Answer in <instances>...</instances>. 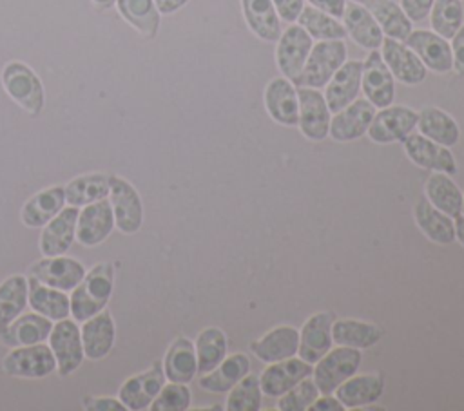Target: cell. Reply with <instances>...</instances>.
<instances>
[{"label":"cell","mask_w":464,"mask_h":411,"mask_svg":"<svg viewBox=\"0 0 464 411\" xmlns=\"http://www.w3.org/2000/svg\"><path fill=\"white\" fill-rule=\"evenodd\" d=\"M114 288V270L109 263L94 264L85 277L72 288L71 315L76 322H83L107 308Z\"/></svg>","instance_id":"cell-1"},{"label":"cell","mask_w":464,"mask_h":411,"mask_svg":"<svg viewBox=\"0 0 464 411\" xmlns=\"http://www.w3.org/2000/svg\"><path fill=\"white\" fill-rule=\"evenodd\" d=\"M0 81L7 96L29 116L42 114L45 105V91L38 74L24 62H7L2 69Z\"/></svg>","instance_id":"cell-2"},{"label":"cell","mask_w":464,"mask_h":411,"mask_svg":"<svg viewBox=\"0 0 464 411\" xmlns=\"http://www.w3.org/2000/svg\"><path fill=\"white\" fill-rule=\"evenodd\" d=\"M344 40H319L312 45L310 54L301 72L292 80L295 87L323 89L335 74V71L346 62Z\"/></svg>","instance_id":"cell-3"},{"label":"cell","mask_w":464,"mask_h":411,"mask_svg":"<svg viewBox=\"0 0 464 411\" xmlns=\"http://www.w3.org/2000/svg\"><path fill=\"white\" fill-rule=\"evenodd\" d=\"M362 362V353L357 348L337 346L326 351L314 366L312 378L321 395H334V391L352 375L357 373Z\"/></svg>","instance_id":"cell-4"},{"label":"cell","mask_w":464,"mask_h":411,"mask_svg":"<svg viewBox=\"0 0 464 411\" xmlns=\"http://www.w3.org/2000/svg\"><path fill=\"white\" fill-rule=\"evenodd\" d=\"M2 371L16 378H44L56 371V358L49 344L16 346L2 358Z\"/></svg>","instance_id":"cell-5"},{"label":"cell","mask_w":464,"mask_h":411,"mask_svg":"<svg viewBox=\"0 0 464 411\" xmlns=\"http://www.w3.org/2000/svg\"><path fill=\"white\" fill-rule=\"evenodd\" d=\"M109 201L114 214V226L121 234H136L143 223V203L134 185L121 176H109Z\"/></svg>","instance_id":"cell-6"},{"label":"cell","mask_w":464,"mask_h":411,"mask_svg":"<svg viewBox=\"0 0 464 411\" xmlns=\"http://www.w3.org/2000/svg\"><path fill=\"white\" fill-rule=\"evenodd\" d=\"M49 348L56 358V369L62 377L76 371L85 358L78 322L69 317L56 320L49 333Z\"/></svg>","instance_id":"cell-7"},{"label":"cell","mask_w":464,"mask_h":411,"mask_svg":"<svg viewBox=\"0 0 464 411\" xmlns=\"http://www.w3.org/2000/svg\"><path fill=\"white\" fill-rule=\"evenodd\" d=\"M417 110L404 105H388L375 112L366 134L379 145L404 141V138L417 127Z\"/></svg>","instance_id":"cell-8"},{"label":"cell","mask_w":464,"mask_h":411,"mask_svg":"<svg viewBox=\"0 0 464 411\" xmlns=\"http://www.w3.org/2000/svg\"><path fill=\"white\" fill-rule=\"evenodd\" d=\"M299 100V130L310 141H323L330 130L332 112L324 94L319 89L297 87Z\"/></svg>","instance_id":"cell-9"},{"label":"cell","mask_w":464,"mask_h":411,"mask_svg":"<svg viewBox=\"0 0 464 411\" xmlns=\"http://www.w3.org/2000/svg\"><path fill=\"white\" fill-rule=\"evenodd\" d=\"M85 266L72 257H63V255H54V257H45L40 261H34L29 266V275L34 277L36 281L62 290V292H72L74 286L85 277Z\"/></svg>","instance_id":"cell-10"},{"label":"cell","mask_w":464,"mask_h":411,"mask_svg":"<svg viewBox=\"0 0 464 411\" xmlns=\"http://www.w3.org/2000/svg\"><path fill=\"white\" fill-rule=\"evenodd\" d=\"M388 65L384 63L381 53L377 49L370 51L366 60L362 62V76H361V91L366 100L377 107L392 105L395 98V81Z\"/></svg>","instance_id":"cell-11"},{"label":"cell","mask_w":464,"mask_h":411,"mask_svg":"<svg viewBox=\"0 0 464 411\" xmlns=\"http://www.w3.org/2000/svg\"><path fill=\"white\" fill-rule=\"evenodd\" d=\"M114 230V214L109 197L82 206L76 219V241L92 248L103 243Z\"/></svg>","instance_id":"cell-12"},{"label":"cell","mask_w":464,"mask_h":411,"mask_svg":"<svg viewBox=\"0 0 464 411\" xmlns=\"http://www.w3.org/2000/svg\"><path fill=\"white\" fill-rule=\"evenodd\" d=\"M404 152L410 161L424 170L444 172V174H457V163L450 150V147H442L420 132H411L404 138Z\"/></svg>","instance_id":"cell-13"},{"label":"cell","mask_w":464,"mask_h":411,"mask_svg":"<svg viewBox=\"0 0 464 411\" xmlns=\"http://www.w3.org/2000/svg\"><path fill=\"white\" fill-rule=\"evenodd\" d=\"M165 380L167 378L163 373V366L160 362H154L150 369L138 373L134 377H129L121 384L118 391V398L123 402L127 411L149 409L152 400L158 397V393L165 386Z\"/></svg>","instance_id":"cell-14"},{"label":"cell","mask_w":464,"mask_h":411,"mask_svg":"<svg viewBox=\"0 0 464 411\" xmlns=\"http://www.w3.org/2000/svg\"><path fill=\"white\" fill-rule=\"evenodd\" d=\"M312 45V36L299 24L288 25L281 33L276 47V63L285 78L294 80L301 72Z\"/></svg>","instance_id":"cell-15"},{"label":"cell","mask_w":464,"mask_h":411,"mask_svg":"<svg viewBox=\"0 0 464 411\" xmlns=\"http://www.w3.org/2000/svg\"><path fill=\"white\" fill-rule=\"evenodd\" d=\"M404 43L420 58L426 69L437 74H446L453 69L451 45L435 31L415 29L410 33Z\"/></svg>","instance_id":"cell-16"},{"label":"cell","mask_w":464,"mask_h":411,"mask_svg":"<svg viewBox=\"0 0 464 411\" xmlns=\"http://www.w3.org/2000/svg\"><path fill=\"white\" fill-rule=\"evenodd\" d=\"M381 56L393 78H397L401 83L419 85L428 74L426 65L404 42L386 36L381 45Z\"/></svg>","instance_id":"cell-17"},{"label":"cell","mask_w":464,"mask_h":411,"mask_svg":"<svg viewBox=\"0 0 464 411\" xmlns=\"http://www.w3.org/2000/svg\"><path fill=\"white\" fill-rule=\"evenodd\" d=\"M335 320L334 311H317L306 319L299 330V349L297 355L315 364L326 351L332 349V324Z\"/></svg>","instance_id":"cell-18"},{"label":"cell","mask_w":464,"mask_h":411,"mask_svg":"<svg viewBox=\"0 0 464 411\" xmlns=\"http://www.w3.org/2000/svg\"><path fill=\"white\" fill-rule=\"evenodd\" d=\"M312 364L303 360L301 357H290L285 360L270 362L263 373L259 375L261 391L268 397L279 398L283 393H286L290 387H294L297 382H301L306 377H312Z\"/></svg>","instance_id":"cell-19"},{"label":"cell","mask_w":464,"mask_h":411,"mask_svg":"<svg viewBox=\"0 0 464 411\" xmlns=\"http://www.w3.org/2000/svg\"><path fill=\"white\" fill-rule=\"evenodd\" d=\"M375 116V107L366 98H355L350 105L335 112L330 119L328 136L335 141H353L368 132Z\"/></svg>","instance_id":"cell-20"},{"label":"cell","mask_w":464,"mask_h":411,"mask_svg":"<svg viewBox=\"0 0 464 411\" xmlns=\"http://www.w3.org/2000/svg\"><path fill=\"white\" fill-rule=\"evenodd\" d=\"M265 107L268 116L285 127H297L299 123V100L297 87L292 80L277 76L265 87Z\"/></svg>","instance_id":"cell-21"},{"label":"cell","mask_w":464,"mask_h":411,"mask_svg":"<svg viewBox=\"0 0 464 411\" xmlns=\"http://www.w3.org/2000/svg\"><path fill=\"white\" fill-rule=\"evenodd\" d=\"M80 208L63 206L47 225L42 226L40 252L45 257L63 255L76 239V219Z\"/></svg>","instance_id":"cell-22"},{"label":"cell","mask_w":464,"mask_h":411,"mask_svg":"<svg viewBox=\"0 0 464 411\" xmlns=\"http://www.w3.org/2000/svg\"><path fill=\"white\" fill-rule=\"evenodd\" d=\"M361 76H362V62L348 60L344 62L335 74L326 83L324 100L330 112H339L346 105H350L361 92Z\"/></svg>","instance_id":"cell-23"},{"label":"cell","mask_w":464,"mask_h":411,"mask_svg":"<svg viewBox=\"0 0 464 411\" xmlns=\"http://www.w3.org/2000/svg\"><path fill=\"white\" fill-rule=\"evenodd\" d=\"M80 333L85 357L89 360L105 358L111 353L116 340V326L112 315L107 310H102L100 313L82 322Z\"/></svg>","instance_id":"cell-24"},{"label":"cell","mask_w":464,"mask_h":411,"mask_svg":"<svg viewBox=\"0 0 464 411\" xmlns=\"http://www.w3.org/2000/svg\"><path fill=\"white\" fill-rule=\"evenodd\" d=\"M299 349V330L294 326H276L261 339L250 342V351L265 364L295 357Z\"/></svg>","instance_id":"cell-25"},{"label":"cell","mask_w":464,"mask_h":411,"mask_svg":"<svg viewBox=\"0 0 464 411\" xmlns=\"http://www.w3.org/2000/svg\"><path fill=\"white\" fill-rule=\"evenodd\" d=\"M384 393V378L381 373L352 375L346 378L334 395L344 406V409H359L377 402Z\"/></svg>","instance_id":"cell-26"},{"label":"cell","mask_w":464,"mask_h":411,"mask_svg":"<svg viewBox=\"0 0 464 411\" xmlns=\"http://www.w3.org/2000/svg\"><path fill=\"white\" fill-rule=\"evenodd\" d=\"M343 25L346 29V34L362 49L373 51L382 45L384 34L373 18V14L361 4L348 2L344 5L343 13Z\"/></svg>","instance_id":"cell-27"},{"label":"cell","mask_w":464,"mask_h":411,"mask_svg":"<svg viewBox=\"0 0 464 411\" xmlns=\"http://www.w3.org/2000/svg\"><path fill=\"white\" fill-rule=\"evenodd\" d=\"M65 206V190L62 185H53L31 196L22 210L20 219L27 228H42Z\"/></svg>","instance_id":"cell-28"},{"label":"cell","mask_w":464,"mask_h":411,"mask_svg":"<svg viewBox=\"0 0 464 411\" xmlns=\"http://www.w3.org/2000/svg\"><path fill=\"white\" fill-rule=\"evenodd\" d=\"M51 330H53L51 319L36 311L20 313L5 330L0 331V342L9 348L38 344L49 339Z\"/></svg>","instance_id":"cell-29"},{"label":"cell","mask_w":464,"mask_h":411,"mask_svg":"<svg viewBox=\"0 0 464 411\" xmlns=\"http://www.w3.org/2000/svg\"><path fill=\"white\" fill-rule=\"evenodd\" d=\"M413 219L419 230L437 244H451L455 241L453 217L435 208L428 197H419L413 205Z\"/></svg>","instance_id":"cell-30"},{"label":"cell","mask_w":464,"mask_h":411,"mask_svg":"<svg viewBox=\"0 0 464 411\" xmlns=\"http://www.w3.org/2000/svg\"><path fill=\"white\" fill-rule=\"evenodd\" d=\"M163 373L169 382L188 384L198 373V358L194 342L187 337H178L169 346L163 357Z\"/></svg>","instance_id":"cell-31"},{"label":"cell","mask_w":464,"mask_h":411,"mask_svg":"<svg viewBox=\"0 0 464 411\" xmlns=\"http://www.w3.org/2000/svg\"><path fill=\"white\" fill-rule=\"evenodd\" d=\"M250 371V358L245 353L225 357L212 371L199 377V387L210 393H228Z\"/></svg>","instance_id":"cell-32"},{"label":"cell","mask_w":464,"mask_h":411,"mask_svg":"<svg viewBox=\"0 0 464 411\" xmlns=\"http://www.w3.org/2000/svg\"><path fill=\"white\" fill-rule=\"evenodd\" d=\"M241 9L248 29L263 42H277L283 29L281 18L272 0H241Z\"/></svg>","instance_id":"cell-33"},{"label":"cell","mask_w":464,"mask_h":411,"mask_svg":"<svg viewBox=\"0 0 464 411\" xmlns=\"http://www.w3.org/2000/svg\"><path fill=\"white\" fill-rule=\"evenodd\" d=\"M29 306L33 311L51 319L53 322L67 319L71 315V301L67 292L51 288L29 275Z\"/></svg>","instance_id":"cell-34"},{"label":"cell","mask_w":464,"mask_h":411,"mask_svg":"<svg viewBox=\"0 0 464 411\" xmlns=\"http://www.w3.org/2000/svg\"><path fill=\"white\" fill-rule=\"evenodd\" d=\"M417 129L422 136L442 147H453L460 138L457 121L439 107H424L419 110Z\"/></svg>","instance_id":"cell-35"},{"label":"cell","mask_w":464,"mask_h":411,"mask_svg":"<svg viewBox=\"0 0 464 411\" xmlns=\"http://www.w3.org/2000/svg\"><path fill=\"white\" fill-rule=\"evenodd\" d=\"M382 337V330L372 322L357 319H335L332 324V340L337 346L368 349Z\"/></svg>","instance_id":"cell-36"},{"label":"cell","mask_w":464,"mask_h":411,"mask_svg":"<svg viewBox=\"0 0 464 411\" xmlns=\"http://www.w3.org/2000/svg\"><path fill=\"white\" fill-rule=\"evenodd\" d=\"M428 201L450 217H459L462 212V192L457 183L444 172H433L428 176L424 185Z\"/></svg>","instance_id":"cell-37"},{"label":"cell","mask_w":464,"mask_h":411,"mask_svg":"<svg viewBox=\"0 0 464 411\" xmlns=\"http://www.w3.org/2000/svg\"><path fill=\"white\" fill-rule=\"evenodd\" d=\"M65 203L69 206L82 208L94 201L109 197V174L91 172L72 177L65 183Z\"/></svg>","instance_id":"cell-38"},{"label":"cell","mask_w":464,"mask_h":411,"mask_svg":"<svg viewBox=\"0 0 464 411\" xmlns=\"http://www.w3.org/2000/svg\"><path fill=\"white\" fill-rule=\"evenodd\" d=\"M29 306V284L22 273L0 282V331L5 330Z\"/></svg>","instance_id":"cell-39"},{"label":"cell","mask_w":464,"mask_h":411,"mask_svg":"<svg viewBox=\"0 0 464 411\" xmlns=\"http://www.w3.org/2000/svg\"><path fill=\"white\" fill-rule=\"evenodd\" d=\"M120 16L145 38H154L160 31V11L154 0H116Z\"/></svg>","instance_id":"cell-40"},{"label":"cell","mask_w":464,"mask_h":411,"mask_svg":"<svg viewBox=\"0 0 464 411\" xmlns=\"http://www.w3.org/2000/svg\"><path fill=\"white\" fill-rule=\"evenodd\" d=\"M194 348L198 358V373H208L227 357V335L218 326H208L198 333Z\"/></svg>","instance_id":"cell-41"},{"label":"cell","mask_w":464,"mask_h":411,"mask_svg":"<svg viewBox=\"0 0 464 411\" xmlns=\"http://www.w3.org/2000/svg\"><path fill=\"white\" fill-rule=\"evenodd\" d=\"M372 14L377 20L382 34L388 38L404 42L413 31V22L393 0H375L372 4Z\"/></svg>","instance_id":"cell-42"},{"label":"cell","mask_w":464,"mask_h":411,"mask_svg":"<svg viewBox=\"0 0 464 411\" xmlns=\"http://www.w3.org/2000/svg\"><path fill=\"white\" fill-rule=\"evenodd\" d=\"M312 38L315 40H344L346 29L335 16L314 7H303L301 14L295 20Z\"/></svg>","instance_id":"cell-43"},{"label":"cell","mask_w":464,"mask_h":411,"mask_svg":"<svg viewBox=\"0 0 464 411\" xmlns=\"http://www.w3.org/2000/svg\"><path fill=\"white\" fill-rule=\"evenodd\" d=\"M464 22V7L460 0H433L430 11L431 29L446 40H451Z\"/></svg>","instance_id":"cell-44"},{"label":"cell","mask_w":464,"mask_h":411,"mask_svg":"<svg viewBox=\"0 0 464 411\" xmlns=\"http://www.w3.org/2000/svg\"><path fill=\"white\" fill-rule=\"evenodd\" d=\"M263 391L259 384V375L246 373L227 397L225 407L228 411H257L261 409Z\"/></svg>","instance_id":"cell-45"},{"label":"cell","mask_w":464,"mask_h":411,"mask_svg":"<svg viewBox=\"0 0 464 411\" xmlns=\"http://www.w3.org/2000/svg\"><path fill=\"white\" fill-rule=\"evenodd\" d=\"M319 395L321 393H319L314 378L306 377L279 397L277 409L279 411H304V409H310V406L315 402V398Z\"/></svg>","instance_id":"cell-46"},{"label":"cell","mask_w":464,"mask_h":411,"mask_svg":"<svg viewBox=\"0 0 464 411\" xmlns=\"http://www.w3.org/2000/svg\"><path fill=\"white\" fill-rule=\"evenodd\" d=\"M190 389L187 384L179 382H169L161 387L158 397L152 400L150 407L152 411H185L190 407Z\"/></svg>","instance_id":"cell-47"},{"label":"cell","mask_w":464,"mask_h":411,"mask_svg":"<svg viewBox=\"0 0 464 411\" xmlns=\"http://www.w3.org/2000/svg\"><path fill=\"white\" fill-rule=\"evenodd\" d=\"M399 5L411 22H420L430 14L433 0H401Z\"/></svg>","instance_id":"cell-48"},{"label":"cell","mask_w":464,"mask_h":411,"mask_svg":"<svg viewBox=\"0 0 464 411\" xmlns=\"http://www.w3.org/2000/svg\"><path fill=\"white\" fill-rule=\"evenodd\" d=\"M83 407L89 411H127V407L120 398H111V397L85 398Z\"/></svg>","instance_id":"cell-49"},{"label":"cell","mask_w":464,"mask_h":411,"mask_svg":"<svg viewBox=\"0 0 464 411\" xmlns=\"http://www.w3.org/2000/svg\"><path fill=\"white\" fill-rule=\"evenodd\" d=\"M276 5V11L281 20L285 22H295L304 7V0H272Z\"/></svg>","instance_id":"cell-50"},{"label":"cell","mask_w":464,"mask_h":411,"mask_svg":"<svg viewBox=\"0 0 464 411\" xmlns=\"http://www.w3.org/2000/svg\"><path fill=\"white\" fill-rule=\"evenodd\" d=\"M451 56H453V71L459 76H464V24L451 38Z\"/></svg>","instance_id":"cell-51"},{"label":"cell","mask_w":464,"mask_h":411,"mask_svg":"<svg viewBox=\"0 0 464 411\" xmlns=\"http://www.w3.org/2000/svg\"><path fill=\"white\" fill-rule=\"evenodd\" d=\"M310 5L335 16V18H341L343 13H344V5H346V0H308Z\"/></svg>","instance_id":"cell-52"},{"label":"cell","mask_w":464,"mask_h":411,"mask_svg":"<svg viewBox=\"0 0 464 411\" xmlns=\"http://www.w3.org/2000/svg\"><path fill=\"white\" fill-rule=\"evenodd\" d=\"M312 411H343L344 406L339 402L335 395H319L315 402L310 406Z\"/></svg>","instance_id":"cell-53"},{"label":"cell","mask_w":464,"mask_h":411,"mask_svg":"<svg viewBox=\"0 0 464 411\" xmlns=\"http://www.w3.org/2000/svg\"><path fill=\"white\" fill-rule=\"evenodd\" d=\"M188 0H154L160 14H172L181 9Z\"/></svg>","instance_id":"cell-54"},{"label":"cell","mask_w":464,"mask_h":411,"mask_svg":"<svg viewBox=\"0 0 464 411\" xmlns=\"http://www.w3.org/2000/svg\"><path fill=\"white\" fill-rule=\"evenodd\" d=\"M455 219H457V223H455V239L464 246V215L460 214Z\"/></svg>","instance_id":"cell-55"},{"label":"cell","mask_w":464,"mask_h":411,"mask_svg":"<svg viewBox=\"0 0 464 411\" xmlns=\"http://www.w3.org/2000/svg\"><path fill=\"white\" fill-rule=\"evenodd\" d=\"M92 2V5L96 7V9H109V7H112L114 4H116V0H91Z\"/></svg>","instance_id":"cell-56"},{"label":"cell","mask_w":464,"mask_h":411,"mask_svg":"<svg viewBox=\"0 0 464 411\" xmlns=\"http://www.w3.org/2000/svg\"><path fill=\"white\" fill-rule=\"evenodd\" d=\"M350 2H355V4H361V5H364V7H372V4L375 2V0H350Z\"/></svg>","instance_id":"cell-57"},{"label":"cell","mask_w":464,"mask_h":411,"mask_svg":"<svg viewBox=\"0 0 464 411\" xmlns=\"http://www.w3.org/2000/svg\"><path fill=\"white\" fill-rule=\"evenodd\" d=\"M462 215H464V194H462V212H460Z\"/></svg>","instance_id":"cell-58"}]
</instances>
